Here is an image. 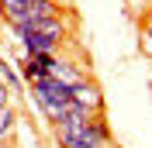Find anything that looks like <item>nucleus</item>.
<instances>
[{"label":"nucleus","mask_w":152,"mask_h":148,"mask_svg":"<svg viewBox=\"0 0 152 148\" xmlns=\"http://www.w3.org/2000/svg\"><path fill=\"white\" fill-rule=\"evenodd\" d=\"M24 90H28V100L42 110V117L56 128L62 120V114H66V107H69V86L56 83L52 76H42V79H31Z\"/></svg>","instance_id":"f257e3e1"},{"label":"nucleus","mask_w":152,"mask_h":148,"mask_svg":"<svg viewBox=\"0 0 152 148\" xmlns=\"http://www.w3.org/2000/svg\"><path fill=\"white\" fill-rule=\"evenodd\" d=\"M69 107H76L83 114H104V90L90 76H83L80 83L69 86Z\"/></svg>","instance_id":"f03ea898"},{"label":"nucleus","mask_w":152,"mask_h":148,"mask_svg":"<svg viewBox=\"0 0 152 148\" xmlns=\"http://www.w3.org/2000/svg\"><path fill=\"white\" fill-rule=\"evenodd\" d=\"M48 76H52L56 83H62V86H73V83H80L86 76V69L76 62V59H66L62 52H56V55H52V65H48Z\"/></svg>","instance_id":"7ed1b4c3"},{"label":"nucleus","mask_w":152,"mask_h":148,"mask_svg":"<svg viewBox=\"0 0 152 148\" xmlns=\"http://www.w3.org/2000/svg\"><path fill=\"white\" fill-rule=\"evenodd\" d=\"M69 7L59 0H24V24L28 21H52V17H66Z\"/></svg>","instance_id":"20e7f679"},{"label":"nucleus","mask_w":152,"mask_h":148,"mask_svg":"<svg viewBox=\"0 0 152 148\" xmlns=\"http://www.w3.org/2000/svg\"><path fill=\"white\" fill-rule=\"evenodd\" d=\"M0 83L7 86L10 93H24V83H21V76H18V65L10 62V59H0Z\"/></svg>","instance_id":"39448f33"},{"label":"nucleus","mask_w":152,"mask_h":148,"mask_svg":"<svg viewBox=\"0 0 152 148\" xmlns=\"http://www.w3.org/2000/svg\"><path fill=\"white\" fill-rule=\"evenodd\" d=\"M18 124H21V114H18V107H14V103H10V107H0V134L14 138Z\"/></svg>","instance_id":"423d86ee"},{"label":"nucleus","mask_w":152,"mask_h":148,"mask_svg":"<svg viewBox=\"0 0 152 148\" xmlns=\"http://www.w3.org/2000/svg\"><path fill=\"white\" fill-rule=\"evenodd\" d=\"M10 103H14V93H10L7 86L0 83V107H10Z\"/></svg>","instance_id":"0eeeda50"},{"label":"nucleus","mask_w":152,"mask_h":148,"mask_svg":"<svg viewBox=\"0 0 152 148\" xmlns=\"http://www.w3.org/2000/svg\"><path fill=\"white\" fill-rule=\"evenodd\" d=\"M0 148H10V138H7V134H0Z\"/></svg>","instance_id":"6e6552de"},{"label":"nucleus","mask_w":152,"mask_h":148,"mask_svg":"<svg viewBox=\"0 0 152 148\" xmlns=\"http://www.w3.org/2000/svg\"><path fill=\"white\" fill-rule=\"evenodd\" d=\"M145 7H149V10H152V0H145Z\"/></svg>","instance_id":"1a4fd4ad"}]
</instances>
